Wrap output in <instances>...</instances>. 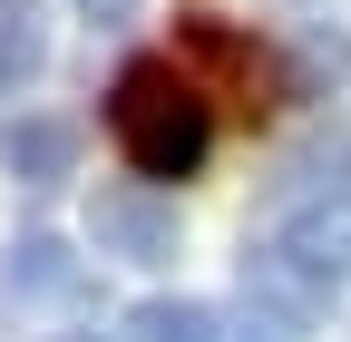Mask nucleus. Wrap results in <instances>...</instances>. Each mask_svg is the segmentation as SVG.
<instances>
[{"mask_svg":"<svg viewBox=\"0 0 351 342\" xmlns=\"http://www.w3.org/2000/svg\"><path fill=\"white\" fill-rule=\"evenodd\" d=\"M69 284H78V254L59 235H20L10 254H0V293H10V304H49V293H69Z\"/></svg>","mask_w":351,"mask_h":342,"instance_id":"obj_5","label":"nucleus"},{"mask_svg":"<svg viewBox=\"0 0 351 342\" xmlns=\"http://www.w3.org/2000/svg\"><path fill=\"white\" fill-rule=\"evenodd\" d=\"M39 69H49V30L29 10H0V98H20Z\"/></svg>","mask_w":351,"mask_h":342,"instance_id":"obj_7","label":"nucleus"},{"mask_svg":"<svg viewBox=\"0 0 351 342\" xmlns=\"http://www.w3.org/2000/svg\"><path fill=\"white\" fill-rule=\"evenodd\" d=\"M108 127H117V147H127V166H137L147 186L195 176L205 147H215V108H205V89L176 59H127L117 98H108Z\"/></svg>","mask_w":351,"mask_h":342,"instance_id":"obj_1","label":"nucleus"},{"mask_svg":"<svg viewBox=\"0 0 351 342\" xmlns=\"http://www.w3.org/2000/svg\"><path fill=\"white\" fill-rule=\"evenodd\" d=\"M88 244L117 254V264H166L176 254V196L166 186H98L88 196Z\"/></svg>","mask_w":351,"mask_h":342,"instance_id":"obj_2","label":"nucleus"},{"mask_svg":"<svg viewBox=\"0 0 351 342\" xmlns=\"http://www.w3.org/2000/svg\"><path fill=\"white\" fill-rule=\"evenodd\" d=\"M341 69H351V39L341 30H302V78L322 89V78H341Z\"/></svg>","mask_w":351,"mask_h":342,"instance_id":"obj_8","label":"nucleus"},{"mask_svg":"<svg viewBox=\"0 0 351 342\" xmlns=\"http://www.w3.org/2000/svg\"><path fill=\"white\" fill-rule=\"evenodd\" d=\"M0 166H10V186H59L78 166V127L69 117H10L0 127Z\"/></svg>","mask_w":351,"mask_h":342,"instance_id":"obj_4","label":"nucleus"},{"mask_svg":"<svg viewBox=\"0 0 351 342\" xmlns=\"http://www.w3.org/2000/svg\"><path fill=\"white\" fill-rule=\"evenodd\" d=\"M274 254H283V264H302V274H322V284H341V274H351V196L293 205V216L274 225Z\"/></svg>","mask_w":351,"mask_h":342,"instance_id":"obj_3","label":"nucleus"},{"mask_svg":"<svg viewBox=\"0 0 351 342\" xmlns=\"http://www.w3.org/2000/svg\"><path fill=\"white\" fill-rule=\"evenodd\" d=\"M127 342H215V304H195V293H156V304L127 313Z\"/></svg>","mask_w":351,"mask_h":342,"instance_id":"obj_6","label":"nucleus"},{"mask_svg":"<svg viewBox=\"0 0 351 342\" xmlns=\"http://www.w3.org/2000/svg\"><path fill=\"white\" fill-rule=\"evenodd\" d=\"M78 20H98V30H117V20H137V0H78Z\"/></svg>","mask_w":351,"mask_h":342,"instance_id":"obj_9","label":"nucleus"}]
</instances>
